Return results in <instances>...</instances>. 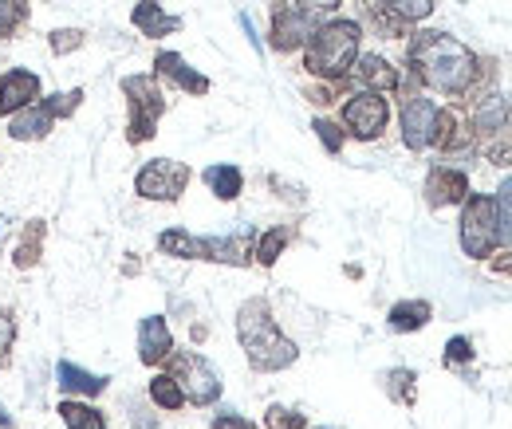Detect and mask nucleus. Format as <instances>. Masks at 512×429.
Segmentation results:
<instances>
[{
	"instance_id": "f03ea898",
	"label": "nucleus",
	"mask_w": 512,
	"mask_h": 429,
	"mask_svg": "<svg viewBox=\"0 0 512 429\" xmlns=\"http://www.w3.org/2000/svg\"><path fill=\"white\" fill-rule=\"evenodd\" d=\"M237 339L249 355V367L260 370V374H272V370H288L296 359H300V347L276 327L272 319V307L268 300H245L241 311H237Z\"/></svg>"
},
{
	"instance_id": "bb28decb",
	"label": "nucleus",
	"mask_w": 512,
	"mask_h": 429,
	"mask_svg": "<svg viewBox=\"0 0 512 429\" xmlns=\"http://www.w3.org/2000/svg\"><path fill=\"white\" fill-rule=\"evenodd\" d=\"M288 237H292L288 229H268V233H264V237L256 241L253 256L260 260V264H264V268H272V264L280 260V252H284V245H288Z\"/></svg>"
},
{
	"instance_id": "6e6552de",
	"label": "nucleus",
	"mask_w": 512,
	"mask_h": 429,
	"mask_svg": "<svg viewBox=\"0 0 512 429\" xmlns=\"http://www.w3.org/2000/svg\"><path fill=\"white\" fill-rule=\"evenodd\" d=\"M497 245H505L501 241L497 205H493V197L477 193V197L465 201V213H461V248H465V256L485 260V256H493Z\"/></svg>"
},
{
	"instance_id": "c85d7f7f",
	"label": "nucleus",
	"mask_w": 512,
	"mask_h": 429,
	"mask_svg": "<svg viewBox=\"0 0 512 429\" xmlns=\"http://www.w3.org/2000/svg\"><path fill=\"white\" fill-rule=\"evenodd\" d=\"M383 8H390L394 16H402L406 24H414V20H426L430 12H434V4L438 0H379Z\"/></svg>"
},
{
	"instance_id": "72a5a7b5",
	"label": "nucleus",
	"mask_w": 512,
	"mask_h": 429,
	"mask_svg": "<svg viewBox=\"0 0 512 429\" xmlns=\"http://www.w3.org/2000/svg\"><path fill=\"white\" fill-rule=\"evenodd\" d=\"M312 130L320 134V142L331 150V154H339V150H343V130L331 123V119H316V123H312Z\"/></svg>"
},
{
	"instance_id": "39448f33",
	"label": "nucleus",
	"mask_w": 512,
	"mask_h": 429,
	"mask_svg": "<svg viewBox=\"0 0 512 429\" xmlns=\"http://www.w3.org/2000/svg\"><path fill=\"white\" fill-rule=\"evenodd\" d=\"M79 107H83V87L40 95L28 107H20L16 115H8V138L12 142H44L52 134V126L60 123V119H71Z\"/></svg>"
},
{
	"instance_id": "aec40b11",
	"label": "nucleus",
	"mask_w": 512,
	"mask_h": 429,
	"mask_svg": "<svg viewBox=\"0 0 512 429\" xmlns=\"http://www.w3.org/2000/svg\"><path fill=\"white\" fill-rule=\"evenodd\" d=\"M355 79L367 87V91H394L398 83H402V75L383 60V56H359L355 60Z\"/></svg>"
},
{
	"instance_id": "c9c22d12",
	"label": "nucleus",
	"mask_w": 512,
	"mask_h": 429,
	"mask_svg": "<svg viewBox=\"0 0 512 429\" xmlns=\"http://www.w3.org/2000/svg\"><path fill=\"white\" fill-rule=\"evenodd\" d=\"M213 429H253L245 418H237V414H217L213 418Z\"/></svg>"
},
{
	"instance_id": "9d476101",
	"label": "nucleus",
	"mask_w": 512,
	"mask_h": 429,
	"mask_svg": "<svg viewBox=\"0 0 512 429\" xmlns=\"http://www.w3.org/2000/svg\"><path fill=\"white\" fill-rule=\"evenodd\" d=\"M323 12H316L312 4H304V0H284L276 12H272V48L276 52H296V48H304L308 44V36L320 28Z\"/></svg>"
},
{
	"instance_id": "a878e982",
	"label": "nucleus",
	"mask_w": 512,
	"mask_h": 429,
	"mask_svg": "<svg viewBox=\"0 0 512 429\" xmlns=\"http://www.w3.org/2000/svg\"><path fill=\"white\" fill-rule=\"evenodd\" d=\"M28 24V4L24 0H0V40H12Z\"/></svg>"
},
{
	"instance_id": "dca6fc26",
	"label": "nucleus",
	"mask_w": 512,
	"mask_h": 429,
	"mask_svg": "<svg viewBox=\"0 0 512 429\" xmlns=\"http://www.w3.org/2000/svg\"><path fill=\"white\" fill-rule=\"evenodd\" d=\"M469 197V178L453 166H434L430 178H426V205L430 209H446Z\"/></svg>"
},
{
	"instance_id": "5701e85b",
	"label": "nucleus",
	"mask_w": 512,
	"mask_h": 429,
	"mask_svg": "<svg viewBox=\"0 0 512 429\" xmlns=\"http://www.w3.org/2000/svg\"><path fill=\"white\" fill-rule=\"evenodd\" d=\"M60 418H64L67 429H111L107 418H103L95 406H87V402H79V398L60 402Z\"/></svg>"
},
{
	"instance_id": "1a4fd4ad",
	"label": "nucleus",
	"mask_w": 512,
	"mask_h": 429,
	"mask_svg": "<svg viewBox=\"0 0 512 429\" xmlns=\"http://www.w3.org/2000/svg\"><path fill=\"white\" fill-rule=\"evenodd\" d=\"M166 374L182 386V394H186L190 406H213L221 398V374L209 367L197 351H170Z\"/></svg>"
},
{
	"instance_id": "f704fd0d",
	"label": "nucleus",
	"mask_w": 512,
	"mask_h": 429,
	"mask_svg": "<svg viewBox=\"0 0 512 429\" xmlns=\"http://www.w3.org/2000/svg\"><path fill=\"white\" fill-rule=\"evenodd\" d=\"M473 359V347H469V339H449V347H446V363L449 367H457V363H469Z\"/></svg>"
},
{
	"instance_id": "20e7f679",
	"label": "nucleus",
	"mask_w": 512,
	"mask_h": 429,
	"mask_svg": "<svg viewBox=\"0 0 512 429\" xmlns=\"http://www.w3.org/2000/svg\"><path fill=\"white\" fill-rule=\"evenodd\" d=\"M158 248L178 260H209V264H229V268H249L253 264V233H229V237H193L186 229H166L158 237Z\"/></svg>"
},
{
	"instance_id": "393cba45",
	"label": "nucleus",
	"mask_w": 512,
	"mask_h": 429,
	"mask_svg": "<svg viewBox=\"0 0 512 429\" xmlns=\"http://www.w3.org/2000/svg\"><path fill=\"white\" fill-rule=\"evenodd\" d=\"M150 402L162 406V410H182L186 406V394H182V386L170 374H154L150 378Z\"/></svg>"
},
{
	"instance_id": "b1692460",
	"label": "nucleus",
	"mask_w": 512,
	"mask_h": 429,
	"mask_svg": "<svg viewBox=\"0 0 512 429\" xmlns=\"http://www.w3.org/2000/svg\"><path fill=\"white\" fill-rule=\"evenodd\" d=\"M205 185H209L221 201H237L245 178H241V170H237V166H209V170H205Z\"/></svg>"
},
{
	"instance_id": "f8f14e48",
	"label": "nucleus",
	"mask_w": 512,
	"mask_h": 429,
	"mask_svg": "<svg viewBox=\"0 0 512 429\" xmlns=\"http://www.w3.org/2000/svg\"><path fill=\"white\" fill-rule=\"evenodd\" d=\"M386 119H390V107L379 91H359L347 99L343 107V126L359 138V142H375L386 130Z\"/></svg>"
},
{
	"instance_id": "412c9836",
	"label": "nucleus",
	"mask_w": 512,
	"mask_h": 429,
	"mask_svg": "<svg viewBox=\"0 0 512 429\" xmlns=\"http://www.w3.org/2000/svg\"><path fill=\"white\" fill-rule=\"evenodd\" d=\"M56 378H60V390L64 394H79V398H95V394L107 390V378L103 374H91V370L75 367V363H60Z\"/></svg>"
},
{
	"instance_id": "7c9ffc66",
	"label": "nucleus",
	"mask_w": 512,
	"mask_h": 429,
	"mask_svg": "<svg viewBox=\"0 0 512 429\" xmlns=\"http://www.w3.org/2000/svg\"><path fill=\"white\" fill-rule=\"evenodd\" d=\"M264 429H308V418L296 414V410H288V406H268Z\"/></svg>"
},
{
	"instance_id": "4468645a",
	"label": "nucleus",
	"mask_w": 512,
	"mask_h": 429,
	"mask_svg": "<svg viewBox=\"0 0 512 429\" xmlns=\"http://www.w3.org/2000/svg\"><path fill=\"white\" fill-rule=\"evenodd\" d=\"M40 75L36 71H24V67H12L0 75V115H16L20 107H28L32 99H40Z\"/></svg>"
},
{
	"instance_id": "f3484780",
	"label": "nucleus",
	"mask_w": 512,
	"mask_h": 429,
	"mask_svg": "<svg viewBox=\"0 0 512 429\" xmlns=\"http://www.w3.org/2000/svg\"><path fill=\"white\" fill-rule=\"evenodd\" d=\"M154 71H158V79H166V83H174V87H182L190 95H205L209 91V79L201 71H193L186 56H178V52H158L154 56Z\"/></svg>"
},
{
	"instance_id": "4be33fe9",
	"label": "nucleus",
	"mask_w": 512,
	"mask_h": 429,
	"mask_svg": "<svg viewBox=\"0 0 512 429\" xmlns=\"http://www.w3.org/2000/svg\"><path fill=\"white\" fill-rule=\"evenodd\" d=\"M430 304L426 300H406V304H394L390 307V315H386V323H390V331H422L426 323H430Z\"/></svg>"
},
{
	"instance_id": "f257e3e1",
	"label": "nucleus",
	"mask_w": 512,
	"mask_h": 429,
	"mask_svg": "<svg viewBox=\"0 0 512 429\" xmlns=\"http://www.w3.org/2000/svg\"><path fill=\"white\" fill-rule=\"evenodd\" d=\"M410 67L430 91L465 95L477 75V56L446 32H418L410 40Z\"/></svg>"
},
{
	"instance_id": "423d86ee",
	"label": "nucleus",
	"mask_w": 512,
	"mask_h": 429,
	"mask_svg": "<svg viewBox=\"0 0 512 429\" xmlns=\"http://www.w3.org/2000/svg\"><path fill=\"white\" fill-rule=\"evenodd\" d=\"M123 95H127V142L142 146L154 138V126L166 115V95L154 75H127Z\"/></svg>"
},
{
	"instance_id": "7ed1b4c3",
	"label": "nucleus",
	"mask_w": 512,
	"mask_h": 429,
	"mask_svg": "<svg viewBox=\"0 0 512 429\" xmlns=\"http://www.w3.org/2000/svg\"><path fill=\"white\" fill-rule=\"evenodd\" d=\"M359 40H363V28L355 20H323L304 44L308 75L327 79V83H343L359 60Z\"/></svg>"
},
{
	"instance_id": "6ab92c4d",
	"label": "nucleus",
	"mask_w": 512,
	"mask_h": 429,
	"mask_svg": "<svg viewBox=\"0 0 512 429\" xmlns=\"http://www.w3.org/2000/svg\"><path fill=\"white\" fill-rule=\"evenodd\" d=\"M44 241H48V221H44V217H32V221L20 229V237H16L12 264H16L20 272L36 268V264H40V256H44Z\"/></svg>"
},
{
	"instance_id": "9b49d317",
	"label": "nucleus",
	"mask_w": 512,
	"mask_h": 429,
	"mask_svg": "<svg viewBox=\"0 0 512 429\" xmlns=\"http://www.w3.org/2000/svg\"><path fill=\"white\" fill-rule=\"evenodd\" d=\"M190 185V166L186 162H174V158H154L138 170L134 178V193L146 197V201H178Z\"/></svg>"
},
{
	"instance_id": "2eb2a0df",
	"label": "nucleus",
	"mask_w": 512,
	"mask_h": 429,
	"mask_svg": "<svg viewBox=\"0 0 512 429\" xmlns=\"http://www.w3.org/2000/svg\"><path fill=\"white\" fill-rule=\"evenodd\" d=\"M170 351H174V335H170L166 319L162 315H146L138 323V359L146 367H158V363L170 359Z\"/></svg>"
},
{
	"instance_id": "e433bc0d",
	"label": "nucleus",
	"mask_w": 512,
	"mask_h": 429,
	"mask_svg": "<svg viewBox=\"0 0 512 429\" xmlns=\"http://www.w3.org/2000/svg\"><path fill=\"white\" fill-rule=\"evenodd\" d=\"M493 268H497V272H505V276H512V252H509V256H501Z\"/></svg>"
},
{
	"instance_id": "cd10ccee",
	"label": "nucleus",
	"mask_w": 512,
	"mask_h": 429,
	"mask_svg": "<svg viewBox=\"0 0 512 429\" xmlns=\"http://www.w3.org/2000/svg\"><path fill=\"white\" fill-rule=\"evenodd\" d=\"M16 335H20V323H16V311L0 307V370L12 367V351H16Z\"/></svg>"
},
{
	"instance_id": "4c0bfd02",
	"label": "nucleus",
	"mask_w": 512,
	"mask_h": 429,
	"mask_svg": "<svg viewBox=\"0 0 512 429\" xmlns=\"http://www.w3.org/2000/svg\"><path fill=\"white\" fill-rule=\"evenodd\" d=\"M0 426H12V418L4 414V406H0Z\"/></svg>"
},
{
	"instance_id": "2f4dec72",
	"label": "nucleus",
	"mask_w": 512,
	"mask_h": 429,
	"mask_svg": "<svg viewBox=\"0 0 512 429\" xmlns=\"http://www.w3.org/2000/svg\"><path fill=\"white\" fill-rule=\"evenodd\" d=\"M493 205H497V221H501V241L509 245V241H512V178L497 189Z\"/></svg>"
},
{
	"instance_id": "c756f323",
	"label": "nucleus",
	"mask_w": 512,
	"mask_h": 429,
	"mask_svg": "<svg viewBox=\"0 0 512 429\" xmlns=\"http://www.w3.org/2000/svg\"><path fill=\"white\" fill-rule=\"evenodd\" d=\"M83 28H56V32H48V48L56 52V56H71V52H79L83 48Z\"/></svg>"
},
{
	"instance_id": "ddd939ff",
	"label": "nucleus",
	"mask_w": 512,
	"mask_h": 429,
	"mask_svg": "<svg viewBox=\"0 0 512 429\" xmlns=\"http://www.w3.org/2000/svg\"><path fill=\"white\" fill-rule=\"evenodd\" d=\"M398 126H402V142L406 150L422 154L434 146V134H438V107L422 95H410L402 99V115H398Z\"/></svg>"
},
{
	"instance_id": "473e14b6",
	"label": "nucleus",
	"mask_w": 512,
	"mask_h": 429,
	"mask_svg": "<svg viewBox=\"0 0 512 429\" xmlns=\"http://www.w3.org/2000/svg\"><path fill=\"white\" fill-rule=\"evenodd\" d=\"M386 382L398 402H406V406L414 402V370H394V374H386Z\"/></svg>"
},
{
	"instance_id": "a211bd4d",
	"label": "nucleus",
	"mask_w": 512,
	"mask_h": 429,
	"mask_svg": "<svg viewBox=\"0 0 512 429\" xmlns=\"http://www.w3.org/2000/svg\"><path fill=\"white\" fill-rule=\"evenodd\" d=\"M130 20H134V28H138L142 36H150V40H162V36H170V32L182 28V16H170L158 0H138L134 12H130Z\"/></svg>"
},
{
	"instance_id": "0eeeda50",
	"label": "nucleus",
	"mask_w": 512,
	"mask_h": 429,
	"mask_svg": "<svg viewBox=\"0 0 512 429\" xmlns=\"http://www.w3.org/2000/svg\"><path fill=\"white\" fill-rule=\"evenodd\" d=\"M473 130H477V142H481V150H485L489 162L512 166V107H509V99H501V95L485 99V103L473 111Z\"/></svg>"
}]
</instances>
